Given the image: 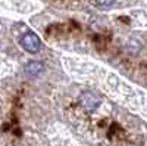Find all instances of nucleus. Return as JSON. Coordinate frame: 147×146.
I'll return each mask as SVG.
<instances>
[{"mask_svg":"<svg viewBox=\"0 0 147 146\" xmlns=\"http://www.w3.org/2000/svg\"><path fill=\"white\" fill-rule=\"evenodd\" d=\"M24 69H25L28 77H37V75H40L41 72H43L44 65L40 62V60H30Z\"/></svg>","mask_w":147,"mask_h":146,"instance_id":"3","label":"nucleus"},{"mask_svg":"<svg viewBox=\"0 0 147 146\" xmlns=\"http://www.w3.org/2000/svg\"><path fill=\"white\" fill-rule=\"evenodd\" d=\"M94 2L99 5L100 7H105V9L112 7V6L115 5V0H94Z\"/></svg>","mask_w":147,"mask_h":146,"instance_id":"4","label":"nucleus"},{"mask_svg":"<svg viewBox=\"0 0 147 146\" xmlns=\"http://www.w3.org/2000/svg\"><path fill=\"white\" fill-rule=\"evenodd\" d=\"M80 103L85 112H94L100 106V97L93 92H82L80 96Z\"/></svg>","mask_w":147,"mask_h":146,"instance_id":"2","label":"nucleus"},{"mask_svg":"<svg viewBox=\"0 0 147 146\" xmlns=\"http://www.w3.org/2000/svg\"><path fill=\"white\" fill-rule=\"evenodd\" d=\"M21 44L28 53H37L41 47V40L35 33L28 31L21 37Z\"/></svg>","mask_w":147,"mask_h":146,"instance_id":"1","label":"nucleus"}]
</instances>
